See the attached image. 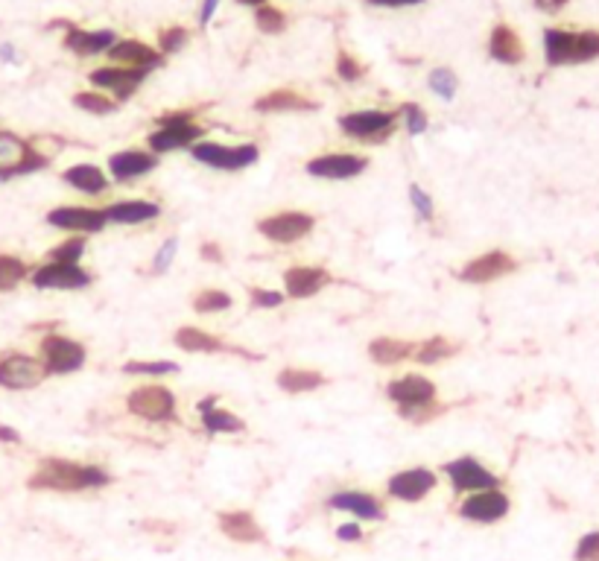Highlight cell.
Returning <instances> with one entry per match:
<instances>
[{"label":"cell","instance_id":"6da1fadb","mask_svg":"<svg viewBox=\"0 0 599 561\" xmlns=\"http://www.w3.org/2000/svg\"><path fill=\"white\" fill-rule=\"evenodd\" d=\"M112 470L97 462H74V459H42L29 474L27 486L33 491H59V494H79V491H99L112 486Z\"/></svg>","mask_w":599,"mask_h":561},{"label":"cell","instance_id":"7a4b0ae2","mask_svg":"<svg viewBox=\"0 0 599 561\" xmlns=\"http://www.w3.org/2000/svg\"><path fill=\"white\" fill-rule=\"evenodd\" d=\"M386 398L392 400L398 415L409 424H427L447 413V407L438 400V386L427 375H401L386 383Z\"/></svg>","mask_w":599,"mask_h":561},{"label":"cell","instance_id":"3957f363","mask_svg":"<svg viewBox=\"0 0 599 561\" xmlns=\"http://www.w3.org/2000/svg\"><path fill=\"white\" fill-rule=\"evenodd\" d=\"M544 59L550 67H573L599 59V33L596 29H544Z\"/></svg>","mask_w":599,"mask_h":561},{"label":"cell","instance_id":"277c9868","mask_svg":"<svg viewBox=\"0 0 599 561\" xmlns=\"http://www.w3.org/2000/svg\"><path fill=\"white\" fill-rule=\"evenodd\" d=\"M199 140H205V129L196 123V112L178 108V112H167L155 120V129L146 135V149L162 158L167 153H178V149H191Z\"/></svg>","mask_w":599,"mask_h":561},{"label":"cell","instance_id":"5b68a950","mask_svg":"<svg viewBox=\"0 0 599 561\" xmlns=\"http://www.w3.org/2000/svg\"><path fill=\"white\" fill-rule=\"evenodd\" d=\"M339 132L345 138L357 140V144H386L398 129V112H386V108H357V112H345L336 117Z\"/></svg>","mask_w":599,"mask_h":561},{"label":"cell","instance_id":"8992f818","mask_svg":"<svg viewBox=\"0 0 599 561\" xmlns=\"http://www.w3.org/2000/svg\"><path fill=\"white\" fill-rule=\"evenodd\" d=\"M129 415L149 421V424H178V400L176 392L164 383H144L126 395Z\"/></svg>","mask_w":599,"mask_h":561},{"label":"cell","instance_id":"52a82bcc","mask_svg":"<svg viewBox=\"0 0 599 561\" xmlns=\"http://www.w3.org/2000/svg\"><path fill=\"white\" fill-rule=\"evenodd\" d=\"M191 158L196 164L219 170V173H243L261 162V146L257 144H217V140H199L191 149Z\"/></svg>","mask_w":599,"mask_h":561},{"label":"cell","instance_id":"ba28073f","mask_svg":"<svg viewBox=\"0 0 599 561\" xmlns=\"http://www.w3.org/2000/svg\"><path fill=\"white\" fill-rule=\"evenodd\" d=\"M47 164H50V158L44 153H38L29 140L0 129V182L38 173V170H44Z\"/></svg>","mask_w":599,"mask_h":561},{"label":"cell","instance_id":"9c48e42d","mask_svg":"<svg viewBox=\"0 0 599 561\" xmlns=\"http://www.w3.org/2000/svg\"><path fill=\"white\" fill-rule=\"evenodd\" d=\"M38 360L44 363L47 375H76L88 363V348L74 336L65 334H47L38 345Z\"/></svg>","mask_w":599,"mask_h":561},{"label":"cell","instance_id":"30bf717a","mask_svg":"<svg viewBox=\"0 0 599 561\" xmlns=\"http://www.w3.org/2000/svg\"><path fill=\"white\" fill-rule=\"evenodd\" d=\"M313 228L316 217L307 214V210H278V214L257 219V234L275 246H293L298 240L311 237Z\"/></svg>","mask_w":599,"mask_h":561},{"label":"cell","instance_id":"8fae6325","mask_svg":"<svg viewBox=\"0 0 599 561\" xmlns=\"http://www.w3.org/2000/svg\"><path fill=\"white\" fill-rule=\"evenodd\" d=\"M442 474L451 483L453 494H474V491L488 488H503V479L494 474L492 468H485L477 456H456L451 462L442 465Z\"/></svg>","mask_w":599,"mask_h":561},{"label":"cell","instance_id":"7c38bea8","mask_svg":"<svg viewBox=\"0 0 599 561\" xmlns=\"http://www.w3.org/2000/svg\"><path fill=\"white\" fill-rule=\"evenodd\" d=\"M508 512H512V497H508L503 488H488V491L465 494V500L456 509L459 518L468 520V524H477V526L500 524Z\"/></svg>","mask_w":599,"mask_h":561},{"label":"cell","instance_id":"4fadbf2b","mask_svg":"<svg viewBox=\"0 0 599 561\" xmlns=\"http://www.w3.org/2000/svg\"><path fill=\"white\" fill-rule=\"evenodd\" d=\"M368 170V158L359 153H322L304 164V173L319 182H351Z\"/></svg>","mask_w":599,"mask_h":561},{"label":"cell","instance_id":"5bb4252c","mask_svg":"<svg viewBox=\"0 0 599 561\" xmlns=\"http://www.w3.org/2000/svg\"><path fill=\"white\" fill-rule=\"evenodd\" d=\"M47 225L59 228V232L67 234H99L108 228L106 210L103 208H91V205H56L53 210H47Z\"/></svg>","mask_w":599,"mask_h":561},{"label":"cell","instance_id":"9a60e30c","mask_svg":"<svg viewBox=\"0 0 599 561\" xmlns=\"http://www.w3.org/2000/svg\"><path fill=\"white\" fill-rule=\"evenodd\" d=\"M438 486V474L433 468L415 465V468H404L386 479V494L398 500V503H422L436 491Z\"/></svg>","mask_w":599,"mask_h":561},{"label":"cell","instance_id":"2e32d148","mask_svg":"<svg viewBox=\"0 0 599 561\" xmlns=\"http://www.w3.org/2000/svg\"><path fill=\"white\" fill-rule=\"evenodd\" d=\"M146 76H149L146 70H135V67H123V65H103L88 74V79H91V85L97 91L114 97L117 103H126V99H132L138 91H141Z\"/></svg>","mask_w":599,"mask_h":561},{"label":"cell","instance_id":"e0dca14e","mask_svg":"<svg viewBox=\"0 0 599 561\" xmlns=\"http://www.w3.org/2000/svg\"><path fill=\"white\" fill-rule=\"evenodd\" d=\"M512 273H517V260L508 255L506 249H492V252H483L474 260H468V264L459 269L456 278L465 280V284L483 287V284H494V280H500Z\"/></svg>","mask_w":599,"mask_h":561},{"label":"cell","instance_id":"ac0fdd59","mask_svg":"<svg viewBox=\"0 0 599 561\" xmlns=\"http://www.w3.org/2000/svg\"><path fill=\"white\" fill-rule=\"evenodd\" d=\"M47 368L38 357L29 354H6L0 357V386L12 389V392H24V389H35L47 380Z\"/></svg>","mask_w":599,"mask_h":561},{"label":"cell","instance_id":"d6986e66","mask_svg":"<svg viewBox=\"0 0 599 561\" xmlns=\"http://www.w3.org/2000/svg\"><path fill=\"white\" fill-rule=\"evenodd\" d=\"M35 289H62V293H76V289H85L94 284V275L88 273L83 266H74V264H56V260H50V264L33 269V275H29Z\"/></svg>","mask_w":599,"mask_h":561},{"label":"cell","instance_id":"ffe728a7","mask_svg":"<svg viewBox=\"0 0 599 561\" xmlns=\"http://www.w3.org/2000/svg\"><path fill=\"white\" fill-rule=\"evenodd\" d=\"M162 158L149 149H120V153L108 155V178L112 185H132L135 178H144L155 173Z\"/></svg>","mask_w":599,"mask_h":561},{"label":"cell","instance_id":"44dd1931","mask_svg":"<svg viewBox=\"0 0 599 561\" xmlns=\"http://www.w3.org/2000/svg\"><path fill=\"white\" fill-rule=\"evenodd\" d=\"M327 509L354 515L357 520H372V524H377V520H386L383 500L377 494H372V491H357V488L334 491V494L327 497Z\"/></svg>","mask_w":599,"mask_h":561},{"label":"cell","instance_id":"7402d4cb","mask_svg":"<svg viewBox=\"0 0 599 561\" xmlns=\"http://www.w3.org/2000/svg\"><path fill=\"white\" fill-rule=\"evenodd\" d=\"M108 62L112 65H123V67H135V70H146L153 74L155 67L164 65V56L158 47H149L141 38H117L114 47L108 50Z\"/></svg>","mask_w":599,"mask_h":561},{"label":"cell","instance_id":"603a6c76","mask_svg":"<svg viewBox=\"0 0 599 561\" xmlns=\"http://www.w3.org/2000/svg\"><path fill=\"white\" fill-rule=\"evenodd\" d=\"M176 345L187 351V354H237V357H246V360H257L255 354H248V351L237 348V345H228L225 339H219L217 334H208L202 328H193V325H185L176 330Z\"/></svg>","mask_w":599,"mask_h":561},{"label":"cell","instance_id":"cb8c5ba5","mask_svg":"<svg viewBox=\"0 0 599 561\" xmlns=\"http://www.w3.org/2000/svg\"><path fill=\"white\" fill-rule=\"evenodd\" d=\"M217 526L228 541L234 544H264L266 533L248 509H225V512L217 515Z\"/></svg>","mask_w":599,"mask_h":561},{"label":"cell","instance_id":"d4e9b609","mask_svg":"<svg viewBox=\"0 0 599 561\" xmlns=\"http://www.w3.org/2000/svg\"><path fill=\"white\" fill-rule=\"evenodd\" d=\"M331 284V273L325 266H289L284 273V296L293 302L319 296Z\"/></svg>","mask_w":599,"mask_h":561},{"label":"cell","instance_id":"484cf974","mask_svg":"<svg viewBox=\"0 0 599 561\" xmlns=\"http://www.w3.org/2000/svg\"><path fill=\"white\" fill-rule=\"evenodd\" d=\"M117 36L114 29H83L76 24H67L65 27V50H71L74 56H99V53H108V50L114 47Z\"/></svg>","mask_w":599,"mask_h":561},{"label":"cell","instance_id":"4316f807","mask_svg":"<svg viewBox=\"0 0 599 561\" xmlns=\"http://www.w3.org/2000/svg\"><path fill=\"white\" fill-rule=\"evenodd\" d=\"M108 225H146L162 217V205L153 199H120V202L106 205Z\"/></svg>","mask_w":599,"mask_h":561},{"label":"cell","instance_id":"83f0119b","mask_svg":"<svg viewBox=\"0 0 599 561\" xmlns=\"http://www.w3.org/2000/svg\"><path fill=\"white\" fill-rule=\"evenodd\" d=\"M319 103L311 97H304L296 88H275L264 97L255 99V112L261 115H298V112H316Z\"/></svg>","mask_w":599,"mask_h":561},{"label":"cell","instance_id":"f1b7e54d","mask_svg":"<svg viewBox=\"0 0 599 561\" xmlns=\"http://www.w3.org/2000/svg\"><path fill=\"white\" fill-rule=\"evenodd\" d=\"M199 409V418H202V427L208 436H223V433H243L246 430V421L240 418L232 409H223L219 407V395H208L196 404Z\"/></svg>","mask_w":599,"mask_h":561},{"label":"cell","instance_id":"f546056e","mask_svg":"<svg viewBox=\"0 0 599 561\" xmlns=\"http://www.w3.org/2000/svg\"><path fill=\"white\" fill-rule=\"evenodd\" d=\"M488 56H492L497 65H521L526 59V47L512 27L497 24L492 29V36H488Z\"/></svg>","mask_w":599,"mask_h":561},{"label":"cell","instance_id":"4dcf8cb0","mask_svg":"<svg viewBox=\"0 0 599 561\" xmlns=\"http://www.w3.org/2000/svg\"><path fill=\"white\" fill-rule=\"evenodd\" d=\"M62 182L85 196H103V194H108V187H112V178H108V173H103L97 164L67 167L62 173Z\"/></svg>","mask_w":599,"mask_h":561},{"label":"cell","instance_id":"1f68e13d","mask_svg":"<svg viewBox=\"0 0 599 561\" xmlns=\"http://www.w3.org/2000/svg\"><path fill=\"white\" fill-rule=\"evenodd\" d=\"M415 354V343H406V339H398V336H377L368 343V357H372V363L377 366H401L406 360H413Z\"/></svg>","mask_w":599,"mask_h":561},{"label":"cell","instance_id":"d6a6232c","mask_svg":"<svg viewBox=\"0 0 599 561\" xmlns=\"http://www.w3.org/2000/svg\"><path fill=\"white\" fill-rule=\"evenodd\" d=\"M275 383L287 395H307V392H316V389L325 386V375L316 372V368L287 366V368H281V372H278Z\"/></svg>","mask_w":599,"mask_h":561},{"label":"cell","instance_id":"836d02e7","mask_svg":"<svg viewBox=\"0 0 599 561\" xmlns=\"http://www.w3.org/2000/svg\"><path fill=\"white\" fill-rule=\"evenodd\" d=\"M459 351V343L447 336H430L424 339V343H415V354L413 360L422 366H436V363H445V360H451Z\"/></svg>","mask_w":599,"mask_h":561},{"label":"cell","instance_id":"e575fe53","mask_svg":"<svg viewBox=\"0 0 599 561\" xmlns=\"http://www.w3.org/2000/svg\"><path fill=\"white\" fill-rule=\"evenodd\" d=\"M232 307H234V298H232V293H225V289L208 287V289H199L193 296V310L199 316L225 313V310H232Z\"/></svg>","mask_w":599,"mask_h":561},{"label":"cell","instance_id":"d590c367","mask_svg":"<svg viewBox=\"0 0 599 561\" xmlns=\"http://www.w3.org/2000/svg\"><path fill=\"white\" fill-rule=\"evenodd\" d=\"M71 103L79 108V112L97 115V117L114 115V112H117V106H120L114 97H108V94H103V91H79V94H74Z\"/></svg>","mask_w":599,"mask_h":561},{"label":"cell","instance_id":"8d00e7d4","mask_svg":"<svg viewBox=\"0 0 599 561\" xmlns=\"http://www.w3.org/2000/svg\"><path fill=\"white\" fill-rule=\"evenodd\" d=\"M29 275H33V273H29L27 260L0 252V293H9V289H15Z\"/></svg>","mask_w":599,"mask_h":561},{"label":"cell","instance_id":"74e56055","mask_svg":"<svg viewBox=\"0 0 599 561\" xmlns=\"http://www.w3.org/2000/svg\"><path fill=\"white\" fill-rule=\"evenodd\" d=\"M176 372H178L176 360H129V363H123V375L138 377H167Z\"/></svg>","mask_w":599,"mask_h":561},{"label":"cell","instance_id":"f35d334b","mask_svg":"<svg viewBox=\"0 0 599 561\" xmlns=\"http://www.w3.org/2000/svg\"><path fill=\"white\" fill-rule=\"evenodd\" d=\"M395 112H398V123L406 129L409 138H418L430 129V117H427V112L418 103H401Z\"/></svg>","mask_w":599,"mask_h":561},{"label":"cell","instance_id":"ab89813d","mask_svg":"<svg viewBox=\"0 0 599 561\" xmlns=\"http://www.w3.org/2000/svg\"><path fill=\"white\" fill-rule=\"evenodd\" d=\"M85 249H88V237L85 234H67V240H62L59 246L50 249V260H56V264L79 266V260L85 257Z\"/></svg>","mask_w":599,"mask_h":561},{"label":"cell","instance_id":"60d3db41","mask_svg":"<svg viewBox=\"0 0 599 561\" xmlns=\"http://www.w3.org/2000/svg\"><path fill=\"white\" fill-rule=\"evenodd\" d=\"M287 12L284 9H278L272 4H264L255 9V27L261 29L264 36H281L287 29Z\"/></svg>","mask_w":599,"mask_h":561},{"label":"cell","instance_id":"b9f144b4","mask_svg":"<svg viewBox=\"0 0 599 561\" xmlns=\"http://www.w3.org/2000/svg\"><path fill=\"white\" fill-rule=\"evenodd\" d=\"M427 88L442 97V99H453L456 91H459V76L453 74L451 67H433L430 76H427Z\"/></svg>","mask_w":599,"mask_h":561},{"label":"cell","instance_id":"7bdbcfd3","mask_svg":"<svg viewBox=\"0 0 599 561\" xmlns=\"http://www.w3.org/2000/svg\"><path fill=\"white\" fill-rule=\"evenodd\" d=\"M187 42H191V29H185V27H178V24L164 27L162 33H158V50H162L164 59L167 56H176L178 50H185Z\"/></svg>","mask_w":599,"mask_h":561},{"label":"cell","instance_id":"ee69618b","mask_svg":"<svg viewBox=\"0 0 599 561\" xmlns=\"http://www.w3.org/2000/svg\"><path fill=\"white\" fill-rule=\"evenodd\" d=\"M406 196H409V205H413V210H415V217L422 219V223H433V219H436V202H433V196L427 194V190L418 185V182L409 185Z\"/></svg>","mask_w":599,"mask_h":561},{"label":"cell","instance_id":"f6af8a7d","mask_svg":"<svg viewBox=\"0 0 599 561\" xmlns=\"http://www.w3.org/2000/svg\"><path fill=\"white\" fill-rule=\"evenodd\" d=\"M336 76L343 79V83H359V79L366 76V65L359 62L357 56L348 53V50H339L336 53Z\"/></svg>","mask_w":599,"mask_h":561},{"label":"cell","instance_id":"bcb514c9","mask_svg":"<svg viewBox=\"0 0 599 561\" xmlns=\"http://www.w3.org/2000/svg\"><path fill=\"white\" fill-rule=\"evenodd\" d=\"M248 302H252V307H257V310H278L287 302V296L281 293V289L252 287V289H248Z\"/></svg>","mask_w":599,"mask_h":561},{"label":"cell","instance_id":"7dc6e473","mask_svg":"<svg viewBox=\"0 0 599 561\" xmlns=\"http://www.w3.org/2000/svg\"><path fill=\"white\" fill-rule=\"evenodd\" d=\"M178 255V237H167L162 246H158V252L153 257V273L155 275H164L169 273V266H173V260Z\"/></svg>","mask_w":599,"mask_h":561},{"label":"cell","instance_id":"c3c4849f","mask_svg":"<svg viewBox=\"0 0 599 561\" xmlns=\"http://www.w3.org/2000/svg\"><path fill=\"white\" fill-rule=\"evenodd\" d=\"M573 561H599V529L579 538L573 549Z\"/></svg>","mask_w":599,"mask_h":561},{"label":"cell","instance_id":"681fc988","mask_svg":"<svg viewBox=\"0 0 599 561\" xmlns=\"http://www.w3.org/2000/svg\"><path fill=\"white\" fill-rule=\"evenodd\" d=\"M336 538L339 541H348V544H357V541H363V526H359V520H348V524H339L336 526Z\"/></svg>","mask_w":599,"mask_h":561},{"label":"cell","instance_id":"f907efd6","mask_svg":"<svg viewBox=\"0 0 599 561\" xmlns=\"http://www.w3.org/2000/svg\"><path fill=\"white\" fill-rule=\"evenodd\" d=\"M374 9H409V6H422L427 0H366Z\"/></svg>","mask_w":599,"mask_h":561},{"label":"cell","instance_id":"816d5d0a","mask_svg":"<svg viewBox=\"0 0 599 561\" xmlns=\"http://www.w3.org/2000/svg\"><path fill=\"white\" fill-rule=\"evenodd\" d=\"M199 257L208 260V264H223V249H219V243H214V240H208V243L199 246Z\"/></svg>","mask_w":599,"mask_h":561},{"label":"cell","instance_id":"f5cc1de1","mask_svg":"<svg viewBox=\"0 0 599 561\" xmlns=\"http://www.w3.org/2000/svg\"><path fill=\"white\" fill-rule=\"evenodd\" d=\"M217 6H219V0H202V9H199V24L202 27L211 24V18L217 15Z\"/></svg>","mask_w":599,"mask_h":561},{"label":"cell","instance_id":"db71d44e","mask_svg":"<svg viewBox=\"0 0 599 561\" xmlns=\"http://www.w3.org/2000/svg\"><path fill=\"white\" fill-rule=\"evenodd\" d=\"M571 4V0H535V6L541 9V12H547V15H556V12H562V9Z\"/></svg>","mask_w":599,"mask_h":561},{"label":"cell","instance_id":"11a10c76","mask_svg":"<svg viewBox=\"0 0 599 561\" xmlns=\"http://www.w3.org/2000/svg\"><path fill=\"white\" fill-rule=\"evenodd\" d=\"M0 442H6V445H18V442H21V433H18L15 427L0 424Z\"/></svg>","mask_w":599,"mask_h":561},{"label":"cell","instance_id":"9f6ffc18","mask_svg":"<svg viewBox=\"0 0 599 561\" xmlns=\"http://www.w3.org/2000/svg\"><path fill=\"white\" fill-rule=\"evenodd\" d=\"M237 4H243V6H252V9H257V6L269 4V0H237Z\"/></svg>","mask_w":599,"mask_h":561}]
</instances>
